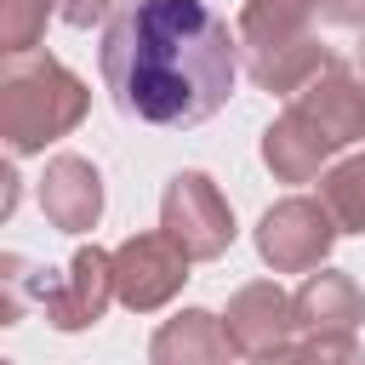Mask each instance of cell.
Masks as SVG:
<instances>
[{
    "instance_id": "obj_12",
    "label": "cell",
    "mask_w": 365,
    "mask_h": 365,
    "mask_svg": "<svg viewBox=\"0 0 365 365\" xmlns=\"http://www.w3.org/2000/svg\"><path fill=\"white\" fill-rule=\"evenodd\" d=\"M154 365H211V359H228L234 342H228V325L205 308H182L177 319H165L148 342Z\"/></svg>"
},
{
    "instance_id": "obj_17",
    "label": "cell",
    "mask_w": 365,
    "mask_h": 365,
    "mask_svg": "<svg viewBox=\"0 0 365 365\" xmlns=\"http://www.w3.org/2000/svg\"><path fill=\"white\" fill-rule=\"evenodd\" d=\"M359 74H365V40H359Z\"/></svg>"
},
{
    "instance_id": "obj_16",
    "label": "cell",
    "mask_w": 365,
    "mask_h": 365,
    "mask_svg": "<svg viewBox=\"0 0 365 365\" xmlns=\"http://www.w3.org/2000/svg\"><path fill=\"white\" fill-rule=\"evenodd\" d=\"M319 11L342 29H365V0H319Z\"/></svg>"
},
{
    "instance_id": "obj_4",
    "label": "cell",
    "mask_w": 365,
    "mask_h": 365,
    "mask_svg": "<svg viewBox=\"0 0 365 365\" xmlns=\"http://www.w3.org/2000/svg\"><path fill=\"white\" fill-rule=\"evenodd\" d=\"M297 342H291V359H354V331L365 319V291L354 285V274L342 268H314L297 297Z\"/></svg>"
},
{
    "instance_id": "obj_15",
    "label": "cell",
    "mask_w": 365,
    "mask_h": 365,
    "mask_svg": "<svg viewBox=\"0 0 365 365\" xmlns=\"http://www.w3.org/2000/svg\"><path fill=\"white\" fill-rule=\"evenodd\" d=\"M108 11H114V0H57V17H63V23H74V29L103 23Z\"/></svg>"
},
{
    "instance_id": "obj_3",
    "label": "cell",
    "mask_w": 365,
    "mask_h": 365,
    "mask_svg": "<svg viewBox=\"0 0 365 365\" xmlns=\"http://www.w3.org/2000/svg\"><path fill=\"white\" fill-rule=\"evenodd\" d=\"M319 0H245L240 11V57H245V74L262 86V91H302L331 57L319 46Z\"/></svg>"
},
{
    "instance_id": "obj_11",
    "label": "cell",
    "mask_w": 365,
    "mask_h": 365,
    "mask_svg": "<svg viewBox=\"0 0 365 365\" xmlns=\"http://www.w3.org/2000/svg\"><path fill=\"white\" fill-rule=\"evenodd\" d=\"M40 211L63 234H86L103 217V171L80 154H57L40 177Z\"/></svg>"
},
{
    "instance_id": "obj_10",
    "label": "cell",
    "mask_w": 365,
    "mask_h": 365,
    "mask_svg": "<svg viewBox=\"0 0 365 365\" xmlns=\"http://www.w3.org/2000/svg\"><path fill=\"white\" fill-rule=\"evenodd\" d=\"M291 108L331 143V148H348L365 137V86L354 80V68L342 63H325L302 91H291Z\"/></svg>"
},
{
    "instance_id": "obj_7",
    "label": "cell",
    "mask_w": 365,
    "mask_h": 365,
    "mask_svg": "<svg viewBox=\"0 0 365 365\" xmlns=\"http://www.w3.org/2000/svg\"><path fill=\"white\" fill-rule=\"evenodd\" d=\"M34 302L46 308V319H51L57 331H86V325H97V319L108 314V302H120V291H114V251L80 245L63 274L40 268Z\"/></svg>"
},
{
    "instance_id": "obj_13",
    "label": "cell",
    "mask_w": 365,
    "mask_h": 365,
    "mask_svg": "<svg viewBox=\"0 0 365 365\" xmlns=\"http://www.w3.org/2000/svg\"><path fill=\"white\" fill-rule=\"evenodd\" d=\"M336 148L297 114V108H285L268 131H262V165L279 177V182H308V177H319V165L331 160Z\"/></svg>"
},
{
    "instance_id": "obj_14",
    "label": "cell",
    "mask_w": 365,
    "mask_h": 365,
    "mask_svg": "<svg viewBox=\"0 0 365 365\" xmlns=\"http://www.w3.org/2000/svg\"><path fill=\"white\" fill-rule=\"evenodd\" d=\"M319 200H325V211L336 217L342 234H365V154L336 160L319 177Z\"/></svg>"
},
{
    "instance_id": "obj_6",
    "label": "cell",
    "mask_w": 365,
    "mask_h": 365,
    "mask_svg": "<svg viewBox=\"0 0 365 365\" xmlns=\"http://www.w3.org/2000/svg\"><path fill=\"white\" fill-rule=\"evenodd\" d=\"M336 234H342V228H336V217L325 211V200L291 194V200H279V205L262 211V222H257V251H262V262H268L274 274H314V268L331 257Z\"/></svg>"
},
{
    "instance_id": "obj_5",
    "label": "cell",
    "mask_w": 365,
    "mask_h": 365,
    "mask_svg": "<svg viewBox=\"0 0 365 365\" xmlns=\"http://www.w3.org/2000/svg\"><path fill=\"white\" fill-rule=\"evenodd\" d=\"M160 228L194 257V262H211L234 245V211L222 200V188L205 177V171H177L160 194Z\"/></svg>"
},
{
    "instance_id": "obj_1",
    "label": "cell",
    "mask_w": 365,
    "mask_h": 365,
    "mask_svg": "<svg viewBox=\"0 0 365 365\" xmlns=\"http://www.w3.org/2000/svg\"><path fill=\"white\" fill-rule=\"evenodd\" d=\"M240 40L200 0H125L103 29V86L143 125H200L234 97Z\"/></svg>"
},
{
    "instance_id": "obj_8",
    "label": "cell",
    "mask_w": 365,
    "mask_h": 365,
    "mask_svg": "<svg viewBox=\"0 0 365 365\" xmlns=\"http://www.w3.org/2000/svg\"><path fill=\"white\" fill-rule=\"evenodd\" d=\"M188 262H194V257H188L165 228H160V234H131V240L114 251V291H120L125 308L154 314V308H165V302L182 291Z\"/></svg>"
},
{
    "instance_id": "obj_2",
    "label": "cell",
    "mask_w": 365,
    "mask_h": 365,
    "mask_svg": "<svg viewBox=\"0 0 365 365\" xmlns=\"http://www.w3.org/2000/svg\"><path fill=\"white\" fill-rule=\"evenodd\" d=\"M91 91L51 51H11L0 68V137L11 154H34L86 120Z\"/></svg>"
},
{
    "instance_id": "obj_9",
    "label": "cell",
    "mask_w": 365,
    "mask_h": 365,
    "mask_svg": "<svg viewBox=\"0 0 365 365\" xmlns=\"http://www.w3.org/2000/svg\"><path fill=\"white\" fill-rule=\"evenodd\" d=\"M228 342L234 354L245 359H291V342H297V308L291 297L274 285V279H251L228 297Z\"/></svg>"
}]
</instances>
